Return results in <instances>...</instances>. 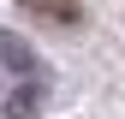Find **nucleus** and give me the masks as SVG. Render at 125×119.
<instances>
[{
	"label": "nucleus",
	"instance_id": "nucleus-1",
	"mask_svg": "<svg viewBox=\"0 0 125 119\" xmlns=\"http://www.w3.org/2000/svg\"><path fill=\"white\" fill-rule=\"evenodd\" d=\"M30 18H48V24H83V6L77 0H18Z\"/></svg>",
	"mask_w": 125,
	"mask_h": 119
}]
</instances>
